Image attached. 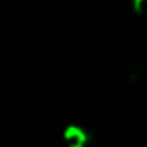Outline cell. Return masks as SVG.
<instances>
[{
	"instance_id": "7a4b0ae2",
	"label": "cell",
	"mask_w": 147,
	"mask_h": 147,
	"mask_svg": "<svg viewBox=\"0 0 147 147\" xmlns=\"http://www.w3.org/2000/svg\"><path fill=\"white\" fill-rule=\"evenodd\" d=\"M130 5L137 16H147V0H130Z\"/></svg>"
},
{
	"instance_id": "6da1fadb",
	"label": "cell",
	"mask_w": 147,
	"mask_h": 147,
	"mask_svg": "<svg viewBox=\"0 0 147 147\" xmlns=\"http://www.w3.org/2000/svg\"><path fill=\"white\" fill-rule=\"evenodd\" d=\"M62 140H64L66 147H88L90 135L80 125H69L62 131Z\"/></svg>"
}]
</instances>
